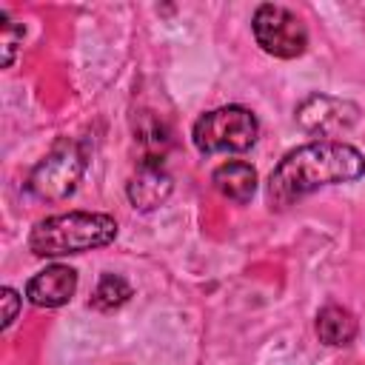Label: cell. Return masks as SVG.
Masks as SVG:
<instances>
[{"mask_svg":"<svg viewBox=\"0 0 365 365\" xmlns=\"http://www.w3.org/2000/svg\"><path fill=\"white\" fill-rule=\"evenodd\" d=\"M365 177V154L342 140H314L291 148L268 174V205L274 211L291 208L302 197L339 182Z\"/></svg>","mask_w":365,"mask_h":365,"instance_id":"obj_1","label":"cell"},{"mask_svg":"<svg viewBox=\"0 0 365 365\" xmlns=\"http://www.w3.org/2000/svg\"><path fill=\"white\" fill-rule=\"evenodd\" d=\"M117 240V220L103 211H66L40 220L29 234L34 257H68Z\"/></svg>","mask_w":365,"mask_h":365,"instance_id":"obj_2","label":"cell"},{"mask_svg":"<svg viewBox=\"0 0 365 365\" xmlns=\"http://www.w3.org/2000/svg\"><path fill=\"white\" fill-rule=\"evenodd\" d=\"M259 137V120L245 106H220L200 114L191 125V143L200 154L248 151Z\"/></svg>","mask_w":365,"mask_h":365,"instance_id":"obj_3","label":"cell"},{"mask_svg":"<svg viewBox=\"0 0 365 365\" xmlns=\"http://www.w3.org/2000/svg\"><path fill=\"white\" fill-rule=\"evenodd\" d=\"M86 165H88L86 145L80 140L60 137L46 151V157L31 168L26 185H29L31 197H37L43 202H60L77 191V185L86 174Z\"/></svg>","mask_w":365,"mask_h":365,"instance_id":"obj_4","label":"cell"},{"mask_svg":"<svg viewBox=\"0 0 365 365\" xmlns=\"http://www.w3.org/2000/svg\"><path fill=\"white\" fill-rule=\"evenodd\" d=\"M251 31L257 46L279 60H294L302 57L308 48V29L299 20V14H294L285 6L277 3H262L257 6L254 17H251Z\"/></svg>","mask_w":365,"mask_h":365,"instance_id":"obj_5","label":"cell"},{"mask_svg":"<svg viewBox=\"0 0 365 365\" xmlns=\"http://www.w3.org/2000/svg\"><path fill=\"white\" fill-rule=\"evenodd\" d=\"M297 125L319 140H336L339 134L351 131L359 120V106L334 94H308L297 108H294Z\"/></svg>","mask_w":365,"mask_h":365,"instance_id":"obj_6","label":"cell"},{"mask_svg":"<svg viewBox=\"0 0 365 365\" xmlns=\"http://www.w3.org/2000/svg\"><path fill=\"white\" fill-rule=\"evenodd\" d=\"M174 180L163 163V157H143L134 168V174L125 182L128 202L137 211H154L171 197Z\"/></svg>","mask_w":365,"mask_h":365,"instance_id":"obj_7","label":"cell"},{"mask_svg":"<svg viewBox=\"0 0 365 365\" xmlns=\"http://www.w3.org/2000/svg\"><path fill=\"white\" fill-rule=\"evenodd\" d=\"M74 291H77V271L63 262L46 265L26 282V299L37 308H60L71 302Z\"/></svg>","mask_w":365,"mask_h":365,"instance_id":"obj_8","label":"cell"},{"mask_svg":"<svg viewBox=\"0 0 365 365\" xmlns=\"http://www.w3.org/2000/svg\"><path fill=\"white\" fill-rule=\"evenodd\" d=\"M211 182L225 200H231L237 205L251 202V197L257 194V171H254V165H248L242 160H228V163L217 165L211 174Z\"/></svg>","mask_w":365,"mask_h":365,"instance_id":"obj_9","label":"cell"},{"mask_svg":"<svg viewBox=\"0 0 365 365\" xmlns=\"http://www.w3.org/2000/svg\"><path fill=\"white\" fill-rule=\"evenodd\" d=\"M314 328H317L319 342H325V345H331V348H345V345H351L354 336H356V331H359L356 317H354L345 305H325V308H319Z\"/></svg>","mask_w":365,"mask_h":365,"instance_id":"obj_10","label":"cell"},{"mask_svg":"<svg viewBox=\"0 0 365 365\" xmlns=\"http://www.w3.org/2000/svg\"><path fill=\"white\" fill-rule=\"evenodd\" d=\"M134 137L143 145V157H163L168 143H171V128L165 125V120L154 111H137L131 120Z\"/></svg>","mask_w":365,"mask_h":365,"instance_id":"obj_11","label":"cell"},{"mask_svg":"<svg viewBox=\"0 0 365 365\" xmlns=\"http://www.w3.org/2000/svg\"><path fill=\"white\" fill-rule=\"evenodd\" d=\"M131 297H134V288H131V282L125 277H120V274H103L97 279V288H94L91 299H88V305L94 311L108 314V311L123 308Z\"/></svg>","mask_w":365,"mask_h":365,"instance_id":"obj_12","label":"cell"},{"mask_svg":"<svg viewBox=\"0 0 365 365\" xmlns=\"http://www.w3.org/2000/svg\"><path fill=\"white\" fill-rule=\"evenodd\" d=\"M23 34H26L23 23L11 20V17H9V11H0V46H3V68H9V66L14 63V54H17L20 43H23Z\"/></svg>","mask_w":365,"mask_h":365,"instance_id":"obj_13","label":"cell"},{"mask_svg":"<svg viewBox=\"0 0 365 365\" xmlns=\"http://www.w3.org/2000/svg\"><path fill=\"white\" fill-rule=\"evenodd\" d=\"M0 294H3V297H0V302H3V322H0V328H3V331H9V328L14 325V319H17V314H20L23 297H20L11 285H6Z\"/></svg>","mask_w":365,"mask_h":365,"instance_id":"obj_14","label":"cell"}]
</instances>
